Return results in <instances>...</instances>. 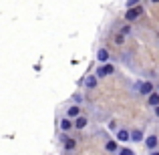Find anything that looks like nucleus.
<instances>
[{"instance_id":"nucleus-1","label":"nucleus","mask_w":159,"mask_h":155,"mask_svg":"<svg viewBox=\"0 0 159 155\" xmlns=\"http://www.w3.org/2000/svg\"><path fill=\"white\" fill-rule=\"evenodd\" d=\"M61 147H62V151H65V155H73L75 151H77V143L79 141L75 139V137H70V135H62L61 133Z\"/></svg>"},{"instance_id":"nucleus-2","label":"nucleus","mask_w":159,"mask_h":155,"mask_svg":"<svg viewBox=\"0 0 159 155\" xmlns=\"http://www.w3.org/2000/svg\"><path fill=\"white\" fill-rule=\"evenodd\" d=\"M115 75V65L113 62H107V65H99L97 71H95V77L97 79H107Z\"/></svg>"},{"instance_id":"nucleus-3","label":"nucleus","mask_w":159,"mask_h":155,"mask_svg":"<svg viewBox=\"0 0 159 155\" xmlns=\"http://www.w3.org/2000/svg\"><path fill=\"white\" fill-rule=\"evenodd\" d=\"M81 115H85V113H83V107H79V105L70 103V105H66V107H65V117H66V119L75 121V119H79Z\"/></svg>"},{"instance_id":"nucleus-4","label":"nucleus","mask_w":159,"mask_h":155,"mask_svg":"<svg viewBox=\"0 0 159 155\" xmlns=\"http://www.w3.org/2000/svg\"><path fill=\"white\" fill-rule=\"evenodd\" d=\"M143 145H145V149H147L149 153L157 151V149H159V135H157V133H149V135H145Z\"/></svg>"},{"instance_id":"nucleus-5","label":"nucleus","mask_w":159,"mask_h":155,"mask_svg":"<svg viewBox=\"0 0 159 155\" xmlns=\"http://www.w3.org/2000/svg\"><path fill=\"white\" fill-rule=\"evenodd\" d=\"M141 14H143V6L139 4L137 8H131V10H127V12H125L123 20H125V22H129V24H131V22H135L137 18H141Z\"/></svg>"},{"instance_id":"nucleus-6","label":"nucleus","mask_w":159,"mask_h":155,"mask_svg":"<svg viewBox=\"0 0 159 155\" xmlns=\"http://www.w3.org/2000/svg\"><path fill=\"white\" fill-rule=\"evenodd\" d=\"M137 93L143 95V97H149L151 93H155V85H153L151 81H141L139 85H137Z\"/></svg>"},{"instance_id":"nucleus-7","label":"nucleus","mask_w":159,"mask_h":155,"mask_svg":"<svg viewBox=\"0 0 159 155\" xmlns=\"http://www.w3.org/2000/svg\"><path fill=\"white\" fill-rule=\"evenodd\" d=\"M117 143H131V129L127 127H119V131L115 133Z\"/></svg>"},{"instance_id":"nucleus-8","label":"nucleus","mask_w":159,"mask_h":155,"mask_svg":"<svg viewBox=\"0 0 159 155\" xmlns=\"http://www.w3.org/2000/svg\"><path fill=\"white\" fill-rule=\"evenodd\" d=\"M95 57H97V62H99V65H107V62H111V52H109L105 47H99Z\"/></svg>"},{"instance_id":"nucleus-9","label":"nucleus","mask_w":159,"mask_h":155,"mask_svg":"<svg viewBox=\"0 0 159 155\" xmlns=\"http://www.w3.org/2000/svg\"><path fill=\"white\" fill-rule=\"evenodd\" d=\"M58 129H61L62 135H69V133L75 129V123L70 119H66V117H62V119H58Z\"/></svg>"},{"instance_id":"nucleus-10","label":"nucleus","mask_w":159,"mask_h":155,"mask_svg":"<svg viewBox=\"0 0 159 155\" xmlns=\"http://www.w3.org/2000/svg\"><path fill=\"white\" fill-rule=\"evenodd\" d=\"M97 85H99V79L95 77V75H89V77L83 81V87H85L87 91H93V89H97Z\"/></svg>"},{"instance_id":"nucleus-11","label":"nucleus","mask_w":159,"mask_h":155,"mask_svg":"<svg viewBox=\"0 0 159 155\" xmlns=\"http://www.w3.org/2000/svg\"><path fill=\"white\" fill-rule=\"evenodd\" d=\"M117 32H119L121 36H125V39H127V36L133 34V26H131L129 22H125V20H123V22L119 24V28H117Z\"/></svg>"},{"instance_id":"nucleus-12","label":"nucleus","mask_w":159,"mask_h":155,"mask_svg":"<svg viewBox=\"0 0 159 155\" xmlns=\"http://www.w3.org/2000/svg\"><path fill=\"white\" fill-rule=\"evenodd\" d=\"M73 123H75V129H77V131H83V129L89 127V117H87V115H81L79 119H75Z\"/></svg>"},{"instance_id":"nucleus-13","label":"nucleus","mask_w":159,"mask_h":155,"mask_svg":"<svg viewBox=\"0 0 159 155\" xmlns=\"http://www.w3.org/2000/svg\"><path fill=\"white\" fill-rule=\"evenodd\" d=\"M119 149H121V145L117 143V139H107L105 141V151H109V153H119Z\"/></svg>"},{"instance_id":"nucleus-14","label":"nucleus","mask_w":159,"mask_h":155,"mask_svg":"<svg viewBox=\"0 0 159 155\" xmlns=\"http://www.w3.org/2000/svg\"><path fill=\"white\" fill-rule=\"evenodd\" d=\"M145 141V135H143V131L141 129H131V143H143Z\"/></svg>"},{"instance_id":"nucleus-15","label":"nucleus","mask_w":159,"mask_h":155,"mask_svg":"<svg viewBox=\"0 0 159 155\" xmlns=\"http://www.w3.org/2000/svg\"><path fill=\"white\" fill-rule=\"evenodd\" d=\"M147 105H149L151 109H157V107H159V93H157V91H155V93H151V95L147 97Z\"/></svg>"},{"instance_id":"nucleus-16","label":"nucleus","mask_w":159,"mask_h":155,"mask_svg":"<svg viewBox=\"0 0 159 155\" xmlns=\"http://www.w3.org/2000/svg\"><path fill=\"white\" fill-rule=\"evenodd\" d=\"M73 103L79 105V107H83V103H85V97H83L81 93H75V95H73Z\"/></svg>"},{"instance_id":"nucleus-17","label":"nucleus","mask_w":159,"mask_h":155,"mask_svg":"<svg viewBox=\"0 0 159 155\" xmlns=\"http://www.w3.org/2000/svg\"><path fill=\"white\" fill-rule=\"evenodd\" d=\"M117 155H135V151H133L131 147H121V149H119V153H117Z\"/></svg>"},{"instance_id":"nucleus-18","label":"nucleus","mask_w":159,"mask_h":155,"mask_svg":"<svg viewBox=\"0 0 159 155\" xmlns=\"http://www.w3.org/2000/svg\"><path fill=\"white\" fill-rule=\"evenodd\" d=\"M137 6H139V2H137V0H127V2H125V8H127V10L137 8Z\"/></svg>"},{"instance_id":"nucleus-19","label":"nucleus","mask_w":159,"mask_h":155,"mask_svg":"<svg viewBox=\"0 0 159 155\" xmlns=\"http://www.w3.org/2000/svg\"><path fill=\"white\" fill-rule=\"evenodd\" d=\"M107 127L111 129V131H115V133L119 131V125H117V121H115V119H111V121H109V125H107Z\"/></svg>"},{"instance_id":"nucleus-20","label":"nucleus","mask_w":159,"mask_h":155,"mask_svg":"<svg viewBox=\"0 0 159 155\" xmlns=\"http://www.w3.org/2000/svg\"><path fill=\"white\" fill-rule=\"evenodd\" d=\"M115 43H117V44H123V43H125V36H121L119 32H117V34H115Z\"/></svg>"},{"instance_id":"nucleus-21","label":"nucleus","mask_w":159,"mask_h":155,"mask_svg":"<svg viewBox=\"0 0 159 155\" xmlns=\"http://www.w3.org/2000/svg\"><path fill=\"white\" fill-rule=\"evenodd\" d=\"M153 115H155L157 119H159V107H157V109H153Z\"/></svg>"},{"instance_id":"nucleus-22","label":"nucleus","mask_w":159,"mask_h":155,"mask_svg":"<svg viewBox=\"0 0 159 155\" xmlns=\"http://www.w3.org/2000/svg\"><path fill=\"white\" fill-rule=\"evenodd\" d=\"M149 155H159V149H157V151H151V153H149Z\"/></svg>"},{"instance_id":"nucleus-23","label":"nucleus","mask_w":159,"mask_h":155,"mask_svg":"<svg viewBox=\"0 0 159 155\" xmlns=\"http://www.w3.org/2000/svg\"><path fill=\"white\" fill-rule=\"evenodd\" d=\"M157 93H159V85H157Z\"/></svg>"}]
</instances>
